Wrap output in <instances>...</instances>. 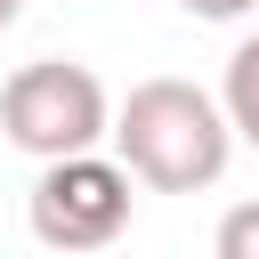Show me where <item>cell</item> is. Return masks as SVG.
<instances>
[{
	"instance_id": "cell-4",
	"label": "cell",
	"mask_w": 259,
	"mask_h": 259,
	"mask_svg": "<svg viewBox=\"0 0 259 259\" xmlns=\"http://www.w3.org/2000/svg\"><path fill=\"white\" fill-rule=\"evenodd\" d=\"M219 113H227V130L259 154V32H243V40H235L227 81H219Z\"/></svg>"
},
{
	"instance_id": "cell-7",
	"label": "cell",
	"mask_w": 259,
	"mask_h": 259,
	"mask_svg": "<svg viewBox=\"0 0 259 259\" xmlns=\"http://www.w3.org/2000/svg\"><path fill=\"white\" fill-rule=\"evenodd\" d=\"M16 16H24V0H0V32H8V24H16Z\"/></svg>"
},
{
	"instance_id": "cell-6",
	"label": "cell",
	"mask_w": 259,
	"mask_h": 259,
	"mask_svg": "<svg viewBox=\"0 0 259 259\" xmlns=\"http://www.w3.org/2000/svg\"><path fill=\"white\" fill-rule=\"evenodd\" d=\"M186 16H202V24H235V16H251L259 0H178Z\"/></svg>"
},
{
	"instance_id": "cell-1",
	"label": "cell",
	"mask_w": 259,
	"mask_h": 259,
	"mask_svg": "<svg viewBox=\"0 0 259 259\" xmlns=\"http://www.w3.org/2000/svg\"><path fill=\"white\" fill-rule=\"evenodd\" d=\"M105 138H113V162L146 194H202L235 162V130H227L219 97L194 89V81H170V73L162 81H138L113 105Z\"/></svg>"
},
{
	"instance_id": "cell-5",
	"label": "cell",
	"mask_w": 259,
	"mask_h": 259,
	"mask_svg": "<svg viewBox=\"0 0 259 259\" xmlns=\"http://www.w3.org/2000/svg\"><path fill=\"white\" fill-rule=\"evenodd\" d=\"M210 243H219V259H259V202H235Z\"/></svg>"
},
{
	"instance_id": "cell-2",
	"label": "cell",
	"mask_w": 259,
	"mask_h": 259,
	"mask_svg": "<svg viewBox=\"0 0 259 259\" xmlns=\"http://www.w3.org/2000/svg\"><path fill=\"white\" fill-rule=\"evenodd\" d=\"M105 121H113V97H105V81H97L89 65H73V57H32V65H16V73L0 81V130H8V146L32 154V162L97 146Z\"/></svg>"
},
{
	"instance_id": "cell-3",
	"label": "cell",
	"mask_w": 259,
	"mask_h": 259,
	"mask_svg": "<svg viewBox=\"0 0 259 259\" xmlns=\"http://www.w3.org/2000/svg\"><path fill=\"white\" fill-rule=\"evenodd\" d=\"M130 186H138V178H130L121 162H105L97 146L49 154L40 178H32V194H24V227H32V243H49V251H105V243L130 235V202H138Z\"/></svg>"
}]
</instances>
